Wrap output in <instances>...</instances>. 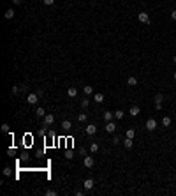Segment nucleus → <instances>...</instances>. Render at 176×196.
Here are the masks:
<instances>
[{"label": "nucleus", "mask_w": 176, "mask_h": 196, "mask_svg": "<svg viewBox=\"0 0 176 196\" xmlns=\"http://www.w3.org/2000/svg\"><path fill=\"white\" fill-rule=\"evenodd\" d=\"M46 194H49V196H55V194H56V193H55V191H53V189H48V191H46Z\"/></svg>", "instance_id": "31"}, {"label": "nucleus", "mask_w": 176, "mask_h": 196, "mask_svg": "<svg viewBox=\"0 0 176 196\" xmlns=\"http://www.w3.org/2000/svg\"><path fill=\"white\" fill-rule=\"evenodd\" d=\"M4 18H6V19H12V18H14V11H12V9H7L6 14H4Z\"/></svg>", "instance_id": "15"}, {"label": "nucleus", "mask_w": 176, "mask_h": 196, "mask_svg": "<svg viewBox=\"0 0 176 196\" xmlns=\"http://www.w3.org/2000/svg\"><path fill=\"white\" fill-rule=\"evenodd\" d=\"M67 95H69V97H76V95H77V89H76V87H69V89H67Z\"/></svg>", "instance_id": "9"}, {"label": "nucleus", "mask_w": 176, "mask_h": 196, "mask_svg": "<svg viewBox=\"0 0 176 196\" xmlns=\"http://www.w3.org/2000/svg\"><path fill=\"white\" fill-rule=\"evenodd\" d=\"M85 131H86V134H95V133H97V127H95V124H88L86 127H85Z\"/></svg>", "instance_id": "8"}, {"label": "nucleus", "mask_w": 176, "mask_h": 196, "mask_svg": "<svg viewBox=\"0 0 176 196\" xmlns=\"http://www.w3.org/2000/svg\"><path fill=\"white\" fill-rule=\"evenodd\" d=\"M162 125H164V127H169L171 125V117H164V119H162Z\"/></svg>", "instance_id": "20"}, {"label": "nucleus", "mask_w": 176, "mask_h": 196, "mask_svg": "<svg viewBox=\"0 0 176 196\" xmlns=\"http://www.w3.org/2000/svg\"><path fill=\"white\" fill-rule=\"evenodd\" d=\"M115 119H118V120L123 119V111H122V110H116V111H115Z\"/></svg>", "instance_id": "22"}, {"label": "nucleus", "mask_w": 176, "mask_h": 196, "mask_svg": "<svg viewBox=\"0 0 176 196\" xmlns=\"http://www.w3.org/2000/svg\"><path fill=\"white\" fill-rule=\"evenodd\" d=\"M44 2V6H53L55 4V0H42Z\"/></svg>", "instance_id": "29"}, {"label": "nucleus", "mask_w": 176, "mask_h": 196, "mask_svg": "<svg viewBox=\"0 0 176 196\" xmlns=\"http://www.w3.org/2000/svg\"><path fill=\"white\" fill-rule=\"evenodd\" d=\"M123 147L125 149H132V138H125L123 140Z\"/></svg>", "instance_id": "14"}, {"label": "nucleus", "mask_w": 176, "mask_h": 196, "mask_svg": "<svg viewBox=\"0 0 176 196\" xmlns=\"http://www.w3.org/2000/svg\"><path fill=\"white\" fill-rule=\"evenodd\" d=\"M85 166L86 168H94L95 166V159L92 157V155H86V157H85Z\"/></svg>", "instance_id": "6"}, {"label": "nucleus", "mask_w": 176, "mask_h": 196, "mask_svg": "<svg viewBox=\"0 0 176 196\" xmlns=\"http://www.w3.org/2000/svg\"><path fill=\"white\" fill-rule=\"evenodd\" d=\"M77 122H79V124L86 122V115H85V113H79V115H77Z\"/></svg>", "instance_id": "21"}, {"label": "nucleus", "mask_w": 176, "mask_h": 196, "mask_svg": "<svg viewBox=\"0 0 176 196\" xmlns=\"http://www.w3.org/2000/svg\"><path fill=\"white\" fill-rule=\"evenodd\" d=\"M21 2H23V0H12V4H14V6H19Z\"/></svg>", "instance_id": "34"}, {"label": "nucleus", "mask_w": 176, "mask_h": 196, "mask_svg": "<svg viewBox=\"0 0 176 196\" xmlns=\"http://www.w3.org/2000/svg\"><path fill=\"white\" fill-rule=\"evenodd\" d=\"M146 129L148 131H155V129H157V120H155V119H148L146 120Z\"/></svg>", "instance_id": "1"}, {"label": "nucleus", "mask_w": 176, "mask_h": 196, "mask_svg": "<svg viewBox=\"0 0 176 196\" xmlns=\"http://www.w3.org/2000/svg\"><path fill=\"white\" fill-rule=\"evenodd\" d=\"M136 136V131L134 129H129L127 131V138H134Z\"/></svg>", "instance_id": "26"}, {"label": "nucleus", "mask_w": 176, "mask_h": 196, "mask_svg": "<svg viewBox=\"0 0 176 196\" xmlns=\"http://www.w3.org/2000/svg\"><path fill=\"white\" fill-rule=\"evenodd\" d=\"M88 106H90V101H88V99H83V101H81V108H83V110H86Z\"/></svg>", "instance_id": "23"}, {"label": "nucleus", "mask_w": 176, "mask_h": 196, "mask_svg": "<svg viewBox=\"0 0 176 196\" xmlns=\"http://www.w3.org/2000/svg\"><path fill=\"white\" fill-rule=\"evenodd\" d=\"M162 101H164V95H162V94L155 95V104H162Z\"/></svg>", "instance_id": "19"}, {"label": "nucleus", "mask_w": 176, "mask_h": 196, "mask_svg": "<svg viewBox=\"0 0 176 196\" xmlns=\"http://www.w3.org/2000/svg\"><path fill=\"white\" fill-rule=\"evenodd\" d=\"M173 62H174V64H176V57H174V58H173Z\"/></svg>", "instance_id": "36"}, {"label": "nucleus", "mask_w": 176, "mask_h": 196, "mask_svg": "<svg viewBox=\"0 0 176 196\" xmlns=\"http://www.w3.org/2000/svg\"><path fill=\"white\" fill-rule=\"evenodd\" d=\"M37 95H39V97H42V95H44V90L39 89V90H37Z\"/></svg>", "instance_id": "33"}, {"label": "nucleus", "mask_w": 176, "mask_h": 196, "mask_svg": "<svg viewBox=\"0 0 176 196\" xmlns=\"http://www.w3.org/2000/svg\"><path fill=\"white\" fill-rule=\"evenodd\" d=\"M65 157H67V159H72V157H74L72 150H67V152H65Z\"/></svg>", "instance_id": "27"}, {"label": "nucleus", "mask_w": 176, "mask_h": 196, "mask_svg": "<svg viewBox=\"0 0 176 196\" xmlns=\"http://www.w3.org/2000/svg\"><path fill=\"white\" fill-rule=\"evenodd\" d=\"M102 117H104L106 122H111V120L115 119V113H111V111H104V115H102Z\"/></svg>", "instance_id": "10"}, {"label": "nucleus", "mask_w": 176, "mask_h": 196, "mask_svg": "<svg viewBox=\"0 0 176 196\" xmlns=\"http://www.w3.org/2000/svg\"><path fill=\"white\" fill-rule=\"evenodd\" d=\"M27 101H28V104H35V102L39 101V95H37V92L28 94V95H27Z\"/></svg>", "instance_id": "2"}, {"label": "nucleus", "mask_w": 176, "mask_h": 196, "mask_svg": "<svg viewBox=\"0 0 176 196\" xmlns=\"http://www.w3.org/2000/svg\"><path fill=\"white\" fill-rule=\"evenodd\" d=\"M4 175H6V177H9V175H11V170H9V168H6V170H4Z\"/></svg>", "instance_id": "32"}, {"label": "nucleus", "mask_w": 176, "mask_h": 196, "mask_svg": "<svg viewBox=\"0 0 176 196\" xmlns=\"http://www.w3.org/2000/svg\"><path fill=\"white\" fill-rule=\"evenodd\" d=\"M18 92H21V90H19L18 85H14V87H12V94H18Z\"/></svg>", "instance_id": "30"}, {"label": "nucleus", "mask_w": 176, "mask_h": 196, "mask_svg": "<svg viewBox=\"0 0 176 196\" xmlns=\"http://www.w3.org/2000/svg\"><path fill=\"white\" fill-rule=\"evenodd\" d=\"M129 113L132 115V117H137V115L141 113V110H139V106H132V108L129 110Z\"/></svg>", "instance_id": "11"}, {"label": "nucleus", "mask_w": 176, "mask_h": 196, "mask_svg": "<svg viewBox=\"0 0 176 196\" xmlns=\"http://www.w3.org/2000/svg\"><path fill=\"white\" fill-rule=\"evenodd\" d=\"M83 185H85V189H86V191H90V189H94L95 180H94V178H86V180L83 182Z\"/></svg>", "instance_id": "5"}, {"label": "nucleus", "mask_w": 176, "mask_h": 196, "mask_svg": "<svg viewBox=\"0 0 176 196\" xmlns=\"http://www.w3.org/2000/svg\"><path fill=\"white\" fill-rule=\"evenodd\" d=\"M171 18H173V19H176V9H174L173 12H171Z\"/></svg>", "instance_id": "35"}, {"label": "nucleus", "mask_w": 176, "mask_h": 196, "mask_svg": "<svg viewBox=\"0 0 176 196\" xmlns=\"http://www.w3.org/2000/svg\"><path fill=\"white\" fill-rule=\"evenodd\" d=\"M2 131H4V133H9V124H2Z\"/></svg>", "instance_id": "28"}, {"label": "nucleus", "mask_w": 176, "mask_h": 196, "mask_svg": "<svg viewBox=\"0 0 176 196\" xmlns=\"http://www.w3.org/2000/svg\"><path fill=\"white\" fill-rule=\"evenodd\" d=\"M83 92H85L86 95L94 94V87H92V85H85V87H83Z\"/></svg>", "instance_id": "13"}, {"label": "nucleus", "mask_w": 176, "mask_h": 196, "mask_svg": "<svg viewBox=\"0 0 176 196\" xmlns=\"http://www.w3.org/2000/svg\"><path fill=\"white\" fill-rule=\"evenodd\" d=\"M137 19H139L141 23H150V16H148V12H139V14H137Z\"/></svg>", "instance_id": "4"}, {"label": "nucleus", "mask_w": 176, "mask_h": 196, "mask_svg": "<svg viewBox=\"0 0 176 196\" xmlns=\"http://www.w3.org/2000/svg\"><path fill=\"white\" fill-rule=\"evenodd\" d=\"M104 101V95L102 94H95V102H102Z\"/></svg>", "instance_id": "24"}, {"label": "nucleus", "mask_w": 176, "mask_h": 196, "mask_svg": "<svg viewBox=\"0 0 176 196\" xmlns=\"http://www.w3.org/2000/svg\"><path fill=\"white\" fill-rule=\"evenodd\" d=\"M106 133H109V134H113V133H115V131H116V125L113 124V122H107V124H106Z\"/></svg>", "instance_id": "7"}, {"label": "nucleus", "mask_w": 176, "mask_h": 196, "mask_svg": "<svg viewBox=\"0 0 176 196\" xmlns=\"http://www.w3.org/2000/svg\"><path fill=\"white\" fill-rule=\"evenodd\" d=\"M127 85H129V87H136V85H137V78H136V76H130L129 80H127Z\"/></svg>", "instance_id": "12"}, {"label": "nucleus", "mask_w": 176, "mask_h": 196, "mask_svg": "<svg viewBox=\"0 0 176 196\" xmlns=\"http://www.w3.org/2000/svg\"><path fill=\"white\" fill-rule=\"evenodd\" d=\"M70 127H72V124H70L69 120H64V122H62V129H65V131H69Z\"/></svg>", "instance_id": "18"}, {"label": "nucleus", "mask_w": 176, "mask_h": 196, "mask_svg": "<svg viewBox=\"0 0 176 196\" xmlns=\"http://www.w3.org/2000/svg\"><path fill=\"white\" fill-rule=\"evenodd\" d=\"M113 143H115V145H118V143H122V136H118V134H115V138H113Z\"/></svg>", "instance_id": "25"}, {"label": "nucleus", "mask_w": 176, "mask_h": 196, "mask_svg": "<svg viewBox=\"0 0 176 196\" xmlns=\"http://www.w3.org/2000/svg\"><path fill=\"white\" fill-rule=\"evenodd\" d=\"M90 152H92V154H97V152H99V143H92V145H90Z\"/></svg>", "instance_id": "16"}, {"label": "nucleus", "mask_w": 176, "mask_h": 196, "mask_svg": "<svg viewBox=\"0 0 176 196\" xmlns=\"http://www.w3.org/2000/svg\"><path fill=\"white\" fill-rule=\"evenodd\" d=\"M174 80H176V71H174Z\"/></svg>", "instance_id": "37"}, {"label": "nucleus", "mask_w": 176, "mask_h": 196, "mask_svg": "<svg viewBox=\"0 0 176 196\" xmlns=\"http://www.w3.org/2000/svg\"><path fill=\"white\" fill-rule=\"evenodd\" d=\"M53 122H55V115H53V113H48L46 117H44V122H42V125H51Z\"/></svg>", "instance_id": "3"}, {"label": "nucleus", "mask_w": 176, "mask_h": 196, "mask_svg": "<svg viewBox=\"0 0 176 196\" xmlns=\"http://www.w3.org/2000/svg\"><path fill=\"white\" fill-rule=\"evenodd\" d=\"M37 117H39V119H44V117H46V111H44V108H37Z\"/></svg>", "instance_id": "17"}]
</instances>
